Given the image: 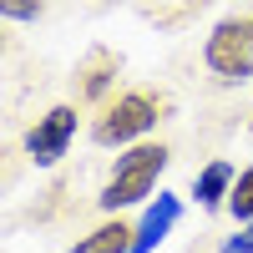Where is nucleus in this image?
Returning a JSON list of instances; mask_svg holds the SVG:
<instances>
[{
  "label": "nucleus",
  "mask_w": 253,
  "mask_h": 253,
  "mask_svg": "<svg viewBox=\"0 0 253 253\" xmlns=\"http://www.w3.org/2000/svg\"><path fill=\"white\" fill-rule=\"evenodd\" d=\"M167 157H172V152H167L162 142H132V147L117 157V167H112V177H107V187H101L96 203L107 208V213H122V208L152 198L157 177L167 172Z\"/></svg>",
  "instance_id": "obj_1"
},
{
  "label": "nucleus",
  "mask_w": 253,
  "mask_h": 253,
  "mask_svg": "<svg viewBox=\"0 0 253 253\" xmlns=\"http://www.w3.org/2000/svg\"><path fill=\"white\" fill-rule=\"evenodd\" d=\"M162 112H167V96H157V91H122L112 107L91 122V137L101 147H132L137 137H147L162 122Z\"/></svg>",
  "instance_id": "obj_2"
},
{
  "label": "nucleus",
  "mask_w": 253,
  "mask_h": 253,
  "mask_svg": "<svg viewBox=\"0 0 253 253\" xmlns=\"http://www.w3.org/2000/svg\"><path fill=\"white\" fill-rule=\"evenodd\" d=\"M203 66L218 81H228V86L253 76V10L248 15H228V20L213 26V36L203 46Z\"/></svg>",
  "instance_id": "obj_3"
},
{
  "label": "nucleus",
  "mask_w": 253,
  "mask_h": 253,
  "mask_svg": "<svg viewBox=\"0 0 253 253\" xmlns=\"http://www.w3.org/2000/svg\"><path fill=\"white\" fill-rule=\"evenodd\" d=\"M76 107L71 101H61V107H51L46 117H41L36 126H31V137H26V152H31V162L36 167H51V162H61L66 157V147H71V137H76Z\"/></svg>",
  "instance_id": "obj_4"
},
{
  "label": "nucleus",
  "mask_w": 253,
  "mask_h": 253,
  "mask_svg": "<svg viewBox=\"0 0 253 253\" xmlns=\"http://www.w3.org/2000/svg\"><path fill=\"white\" fill-rule=\"evenodd\" d=\"M177 218H182V198H172V193H157V203L142 213V223H137V238H132V253H152L167 233L177 228Z\"/></svg>",
  "instance_id": "obj_5"
},
{
  "label": "nucleus",
  "mask_w": 253,
  "mask_h": 253,
  "mask_svg": "<svg viewBox=\"0 0 253 253\" xmlns=\"http://www.w3.org/2000/svg\"><path fill=\"white\" fill-rule=\"evenodd\" d=\"M233 182H238V172H233V162H208L203 172L193 177V198H198V208H223L228 203V193H233Z\"/></svg>",
  "instance_id": "obj_6"
},
{
  "label": "nucleus",
  "mask_w": 253,
  "mask_h": 253,
  "mask_svg": "<svg viewBox=\"0 0 253 253\" xmlns=\"http://www.w3.org/2000/svg\"><path fill=\"white\" fill-rule=\"evenodd\" d=\"M132 238H137V223L126 218H107L101 228H91L71 253H132Z\"/></svg>",
  "instance_id": "obj_7"
},
{
  "label": "nucleus",
  "mask_w": 253,
  "mask_h": 253,
  "mask_svg": "<svg viewBox=\"0 0 253 253\" xmlns=\"http://www.w3.org/2000/svg\"><path fill=\"white\" fill-rule=\"evenodd\" d=\"M76 76H81V81H76V96H81V101L107 96L112 76H117V56H112V51H91L86 61H81V71H76Z\"/></svg>",
  "instance_id": "obj_8"
},
{
  "label": "nucleus",
  "mask_w": 253,
  "mask_h": 253,
  "mask_svg": "<svg viewBox=\"0 0 253 253\" xmlns=\"http://www.w3.org/2000/svg\"><path fill=\"white\" fill-rule=\"evenodd\" d=\"M228 213H233L238 223L253 218V167H243L238 182H233V193H228Z\"/></svg>",
  "instance_id": "obj_9"
},
{
  "label": "nucleus",
  "mask_w": 253,
  "mask_h": 253,
  "mask_svg": "<svg viewBox=\"0 0 253 253\" xmlns=\"http://www.w3.org/2000/svg\"><path fill=\"white\" fill-rule=\"evenodd\" d=\"M46 10V0H0V15L5 20H36Z\"/></svg>",
  "instance_id": "obj_10"
},
{
  "label": "nucleus",
  "mask_w": 253,
  "mask_h": 253,
  "mask_svg": "<svg viewBox=\"0 0 253 253\" xmlns=\"http://www.w3.org/2000/svg\"><path fill=\"white\" fill-rule=\"evenodd\" d=\"M223 253H253V218L238 228L233 238H223Z\"/></svg>",
  "instance_id": "obj_11"
},
{
  "label": "nucleus",
  "mask_w": 253,
  "mask_h": 253,
  "mask_svg": "<svg viewBox=\"0 0 253 253\" xmlns=\"http://www.w3.org/2000/svg\"><path fill=\"white\" fill-rule=\"evenodd\" d=\"M248 126H253V122H248Z\"/></svg>",
  "instance_id": "obj_12"
}]
</instances>
